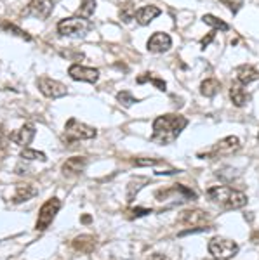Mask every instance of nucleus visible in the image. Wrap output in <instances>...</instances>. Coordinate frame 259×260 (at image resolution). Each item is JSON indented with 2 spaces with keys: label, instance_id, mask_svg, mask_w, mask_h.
Here are the masks:
<instances>
[{
  "label": "nucleus",
  "instance_id": "obj_14",
  "mask_svg": "<svg viewBox=\"0 0 259 260\" xmlns=\"http://www.w3.org/2000/svg\"><path fill=\"white\" fill-rule=\"evenodd\" d=\"M87 167V158L85 156H73L68 158L63 165V174L66 177H75V175H80Z\"/></svg>",
  "mask_w": 259,
  "mask_h": 260
},
{
  "label": "nucleus",
  "instance_id": "obj_13",
  "mask_svg": "<svg viewBox=\"0 0 259 260\" xmlns=\"http://www.w3.org/2000/svg\"><path fill=\"white\" fill-rule=\"evenodd\" d=\"M170 45H172V39H170L167 33L158 31L150 37L146 47H148L150 52H153V54H162V52H165V50H169Z\"/></svg>",
  "mask_w": 259,
  "mask_h": 260
},
{
  "label": "nucleus",
  "instance_id": "obj_2",
  "mask_svg": "<svg viewBox=\"0 0 259 260\" xmlns=\"http://www.w3.org/2000/svg\"><path fill=\"white\" fill-rule=\"evenodd\" d=\"M207 196L211 201L221 205L226 210H239L247 205V196L242 191L232 189L229 186H216L207 189Z\"/></svg>",
  "mask_w": 259,
  "mask_h": 260
},
{
  "label": "nucleus",
  "instance_id": "obj_7",
  "mask_svg": "<svg viewBox=\"0 0 259 260\" xmlns=\"http://www.w3.org/2000/svg\"><path fill=\"white\" fill-rule=\"evenodd\" d=\"M37 87H39V90L42 92V95H45V98H49V99H60L68 94L66 87L63 85L61 82L52 80V78H49V77H40L39 80H37Z\"/></svg>",
  "mask_w": 259,
  "mask_h": 260
},
{
  "label": "nucleus",
  "instance_id": "obj_18",
  "mask_svg": "<svg viewBox=\"0 0 259 260\" xmlns=\"http://www.w3.org/2000/svg\"><path fill=\"white\" fill-rule=\"evenodd\" d=\"M229 99H232V103L235 104V106H244L245 103H247L249 95L247 92H245V85H242L235 80V83L232 85V89H229Z\"/></svg>",
  "mask_w": 259,
  "mask_h": 260
},
{
  "label": "nucleus",
  "instance_id": "obj_37",
  "mask_svg": "<svg viewBox=\"0 0 259 260\" xmlns=\"http://www.w3.org/2000/svg\"><path fill=\"white\" fill-rule=\"evenodd\" d=\"M257 141H259V134H257Z\"/></svg>",
  "mask_w": 259,
  "mask_h": 260
},
{
  "label": "nucleus",
  "instance_id": "obj_1",
  "mask_svg": "<svg viewBox=\"0 0 259 260\" xmlns=\"http://www.w3.org/2000/svg\"><path fill=\"white\" fill-rule=\"evenodd\" d=\"M188 125V120L181 115H162L153 121V136L152 139L162 146H167L178 139Z\"/></svg>",
  "mask_w": 259,
  "mask_h": 260
},
{
  "label": "nucleus",
  "instance_id": "obj_30",
  "mask_svg": "<svg viewBox=\"0 0 259 260\" xmlns=\"http://www.w3.org/2000/svg\"><path fill=\"white\" fill-rule=\"evenodd\" d=\"M148 213H152V208H134L131 210V219H137V217L148 215Z\"/></svg>",
  "mask_w": 259,
  "mask_h": 260
},
{
  "label": "nucleus",
  "instance_id": "obj_34",
  "mask_svg": "<svg viewBox=\"0 0 259 260\" xmlns=\"http://www.w3.org/2000/svg\"><path fill=\"white\" fill-rule=\"evenodd\" d=\"M4 137H6V127H4V125L0 123V142L4 141Z\"/></svg>",
  "mask_w": 259,
  "mask_h": 260
},
{
  "label": "nucleus",
  "instance_id": "obj_5",
  "mask_svg": "<svg viewBox=\"0 0 259 260\" xmlns=\"http://www.w3.org/2000/svg\"><path fill=\"white\" fill-rule=\"evenodd\" d=\"M96 137V128L89 125L82 123V121L70 118L66 121L65 127V141L66 142H77V141H89Z\"/></svg>",
  "mask_w": 259,
  "mask_h": 260
},
{
  "label": "nucleus",
  "instance_id": "obj_27",
  "mask_svg": "<svg viewBox=\"0 0 259 260\" xmlns=\"http://www.w3.org/2000/svg\"><path fill=\"white\" fill-rule=\"evenodd\" d=\"M21 158H24V160H37V161L47 160V156L42 151H35V149H23L21 151Z\"/></svg>",
  "mask_w": 259,
  "mask_h": 260
},
{
  "label": "nucleus",
  "instance_id": "obj_20",
  "mask_svg": "<svg viewBox=\"0 0 259 260\" xmlns=\"http://www.w3.org/2000/svg\"><path fill=\"white\" fill-rule=\"evenodd\" d=\"M221 89V83L216 78H207L200 83V94L206 95V98H214Z\"/></svg>",
  "mask_w": 259,
  "mask_h": 260
},
{
  "label": "nucleus",
  "instance_id": "obj_35",
  "mask_svg": "<svg viewBox=\"0 0 259 260\" xmlns=\"http://www.w3.org/2000/svg\"><path fill=\"white\" fill-rule=\"evenodd\" d=\"M82 222H83V224H87V222L91 224V222H93V219H91V215H82Z\"/></svg>",
  "mask_w": 259,
  "mask_h": 260
},
{
  "label": "nucleus",
  "instance_id": "obj_28",
  "mask_svg": "<svg viewBox=\"0 0 259 260\" xmlns=\"http://www.w3.org/2000/svg\"><path fill=\"white\" fill-rule=\"evenodd\" d=\"M117 101H119L120 104H124V106H129V104H134L137 103V99L134 98V95L131 94L129 90H122L117 94Z\"/></svg>",
  "mask_w": 259,
  "mask_h": 260
},
{
  "label": "nucleus",
  "instance_id": "obj_12",
  "mask_svg": "<svg viewBox=\"0 0 259 260\" xmlns=\"http://www.w3.org/2000/svg\"><path fill=\"white\" fill-rule=\"evenodd\" d=\"M35 134H37L35 125H33V123H26V125H23L21 128L14 130V132H12L11 136H9V139L14 142V144L26 148V146L32 144V141L35 139Z\"/></svg>",
  "mask_w": 259,
  "mask_h": 260
},
{
  "label": "nucleus",
  "instance_id": "obj_3",
  "mask_svg": "<svg viewBox=\"0 0 259 260\" xmlns=\"http://www.w3.org/2000/svg\"><path fill=\"white\" fill-rule=\"evenodd\" d=\"M93 30V23L83 18H66L57 23V33L61 37H83Z\"/></svg>",
  "mask_w": 259,
  "mask_h": 260
},
{
  "label": "nucleus",
  "instance_id": "obj_16",
  "mask_svg": "<svg viewBox=\"0 0 259 260\" xmlns=\"http://www.w3.org/2000/svg\"><path fill=\"white\" fill-rule=\"evenodd\" d=\"M37 194H39V191H37V187L32 186V184H18V186L14 187L12 201H14V203H24V201L35 198Z\"/></svg>",
  "mask_w": 259,
  "mask_h": 260
},
{
  "label": "nucleus",
  "instance_id": "obj_36",
  "mask_svg": "<svg viewBox=\"0 0 259 260\" xmlns=\"http://www.w3.org/2000/svg\"><path fill=\"white\" fill-rule=\"evenodd\" d=\"M209 260H216V258H209Z\"/></svg>",
  "mask_w": 259,
  "mask_h": 260
},
{
  "label": "nucleus",
  "instance_id": "obj_10",
  "mask_svg": "<svg viewBox=\"0 0 259 260\" xmlns=\"http://www.w3.org/2000/svg\"><path fill=\"white\" fill-rule=\"evenodd\" d=\"M68 75L73 80L78 82H87V83H96L99 80V71L94 68H85L80 64H72L68 68Z\"/></svg>",
  "mask_w": 259,
  "mask_h": 260
},
{
  "label": "nucleus",
  "instance_id": "obj_11",
  "mask_svg": "<svg viewBox=\"0 0 259 260\" xmlns=\"http://www.w3.org/2000/svg\"><path fill=\"white\" fill-rule=\"evenodd\" d=\"M179 220L186 225H193V228H206L211 222V217L204 210H186L179 215Z\"/></svg>",
  "mask_w": 259,
  "mask_h": 260
},
{
  "label": "nucleus",
  "instance_id": "obj_25",
  "mask_svg": "<svg viewBox=\"0 0 259 260\" xmlns=\"http://www.w3.org/2000/svg\"><path fill=\"white\" fill-rule=\"evenodd\" d=\"M146 182H148V179H145V177H132L131 179V182H129V192H127L129 201L134 200L137 191H139L141 187H143V184H146Z\"/></svg>",
  "mask_w": 259,
  "mask_h": 260
},
{
  "label": "nucleus",
  "instance_id": "obj_21",
  "mask_svg": "<svg viewBox=\"0 0 259 260\" xmlns=\"http://www.w3.org/2000/svg\"><path fill=\"white\" fill-rule=\"evenodd\" d=\"M202 21L206 24H209V26H212L214 30H219V31H229V24L226 23V21H223V19H219V18H216V16H212V14H206L202 18Z\"/></svg>",
  "mask_w": 259,
  "mask_h": 260
},
{
  "label": "nucleus",
  "instance_id": "obj_6",
  "mask_svg": "<svg viewBox=\"0 0 259 260\" xmlns=\"http://www.w3.org/2000/svg\"><path fill=\"white\" fill-rule=\"evenodd\" d=\"M61 210V200L60 198H51L47 200L44 205L40 207V212H39V219H37V224H35V229L37 231H44L47 229L49 225L52 224L54 217L57 215V212Z\"/></svg>",
  "mask_w": 259,
  "mask_h": 260
},
{
  "label": "nucleus",
  "instance_id": "obj_26",
  "mask_svg": "<svg viewBox=\"0 0 259 260\" xmlns=\"http://www.w3.org/2000/svg\"><path fill=\"white\" fill-rule=\"evenodd\" d=\"M119 16H120V19H122L124 23H129V21L136 16L134 4H131V2L122 4V6H120V9H119Z\"/></svg>",
  "mask_w": 259,
  "mask_h": 260
},
{
  "label": "nucleus",
  "instance_id": "obj_31",
  "mask_svg": "<svg viewBox=\"0 0 259 260\" xmlns=\"http://www.w3.org/2000/svg\"><path fill=\"white\" fill-rule=\"evenodd\" d=\"M216 39V30L214 31H211V33H209V35L206 37V39H202V40H200V49H206L207 47V45L209 44H211V42L212 40H214Z\"/></svg>",
  "mask_w": 259,
  "mask_h": 260
},
{
  "label": "nucleus",
  "instance_id": "obj_8",
  "mask_svg": "<svg viewBox=\"0 0 259 260\" xmlns=\"http://www.w3.org/2000/svg\"><path fill=\"white\" fill-rule=\"evenodd\" d=\"M240 149V139L235 136H229L221 139L214 148L211 149V154H202V158H219V156H229Z\"/></svg>",
  "mask_w": 259,
  "mask_h": 260
},
{
  "label": "nucleus",
  "instance_id": "obj_22",
  "mask_svg": "<svg viewBox=\"0 0 259 260\" xmlns=\"http://www.w3.org/2000/svg\"><path fill=\"white\" fill-rule=\"evenodd\" d=\"M94 11H96V0H82L80 7L77 11V16L83 19H89L94 14Z\"/></svg>",
  "mask_w": 259,
  "mask_h": 260
},
{
  "label": "nucleus",
  "instance_id": "obj_33",
  "mask_svg": "<svg viewBox=\"0 0 259 260\" xmlns=\"http://www.w3.org/2000/svg\"><path fill=\"white\" fill-rule=\"evenodd\" d=\"M146 260H167V258H165V255H162V253H152Z\"/></svg>",
  "mask_w": 259,
  "mask_h": 260
},
{
  "label": "nucleus",
  "instance_id": "obj_17",
  "mask_svg": "<svg viewBox=\"0 0 259 260\" xmlns=\"http://www.w3.org/2000/svg\"><path fill=\"white\" fill-rule=\"evenodd\" d=\"M157 16H160V9H158L157 6H145V7H141L139 11H136L134 18L141 26H148Z\"/></svg>",
  "mask_w": 259,
  "mask_h": 260
},
{
  "label": "nucleus",
  "instance_id": "obj_4",
  "mask_svg": "<svg viewBox=\"0 0 259 260\" xmlns=\"http://www.w3.org/2000/svg\"><path fill=\"white\" fill-rule=\"evenodd\" d=\"M237 251H239V245L233 240H228V238L218 236L209 241V253L216 260H228L235 257Z\"/></svg>",
  "mask_w": 259,
  "mask_h": 260
},
{
  "label": "nucleus",
  "instance_id": "obj_23",
  "mask_svg": "<svg viewBox=\"0 0 259 260\" xmlns=\"http://www.w3.org/2000/svg\"><path fill=\"white\" fill-rule=\"evenodd\" d=\"M137 83H146V82H152L153 85L157 87V89H160L162 92H165L167 90V85H165V82L162 80V78H158V77H155L153 73H145V75H139L137 77V80H136Z\"/></svg>",
  "mask_w": 259,
  "mask_h": 260
},
{
  "label": "nucleus",
  "instance_id": "obj_29",
  "mask_svg": "<svg viewBox=\"0 0 259 260\" xmlns=\"http://www.w3.org/2000/svg\"><path fill=\"white\" fill-rule=\"evenodd\" d=\"M132 163L136 167H155L158 163H162V160H158V158H136Z\"/></svg>",
  "mask_w": 259,
  "mask_h": 260
},
{
  "label": "nucleus",
  "instance_id": "obj_15",
  "mask_svg": "<svg viewBox=\"0 0 259 260\" xmlns=\"http://www.w3.org/2000/svg\"><path fill=\"white\" fill-rule=\"evenodd\" d=\"M259 78V71L252 64H242L235 70V80L242 85H249V83L256 82Z\"/></svg>",
  "mask_w": 259,
  "mask_h": 260
},
{
  "label": "nucleus",
  "instance_id": "obj_32",
  "mask_svg": "<svg viewBox=\"0 0 259 260\" xmlns=\"http://www.w3.org/2000/svg\"><path fill=\"white\" fill-rule=\"evenodd\" d=\"M224 4H228L229 7H232V11H233V14H237L239 12V9L242 7V2L240 0H223Z\"/></svg>",
  "mask_w": 259,
  "mask_h": 260
},
{
  "label": "nucleus",
  "instance_id": "obj_19",
  "mask_svg": "<svg viewBox=\"0 0 259 260\" xmlns=\"http://www.w3.org/2000/svg\"><path fill=\"white\" fill-rule=\"evenodd\" d=\"M72 246L80 253H91L96 246V240L89 234H82V236H77L72 243Z\"/></svg>",
  "mask_w": 259,
  "mask_h": 260
},
{
  "label": "nucleus",
  "instance_id": "obj_24",
  "mask_svg": "<svg viewBox=\"0 0 259 260\" xmlns=\"http://www.w3.org/2000/svg\"><path fill=\"white\" fill-rule=\"evenodd\" d=\"M0 28L6 30L7 33H12V35H16V37H21V39H24V40H32V37L28 35L26 31H23L21 28L16 26V24L9 23V21H0Z\"/></svg>",
  "mask_w": 259,
  "mask_h": 260
},
{
  "label": "nucleus",
  "instance_id": "obj_9",
  "mask_svg": "<svg viewBox=\"0 0 259 260\" xmlns=\"http://www.w3.org/2000/svg\"><path fill=\"white\" fill-rule=\"evenodd\" d=\"M54 6H56V0H32L28 4V14L44 21L52 14Z\"/></svg>",
  "mask_w": 259,
  "mask_h": 260
}]
</instances>
